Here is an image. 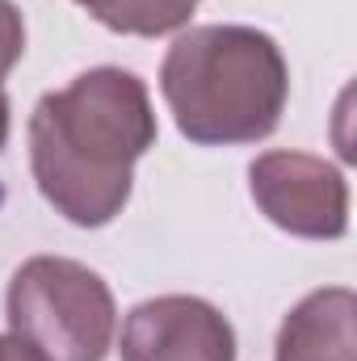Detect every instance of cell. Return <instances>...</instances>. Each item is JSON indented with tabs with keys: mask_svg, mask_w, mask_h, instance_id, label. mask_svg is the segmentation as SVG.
Instances as JSON below:
<instances>
[{
	"mask_svg": "<svg viewBox=\"0 0 357 361\" xmlns=\"http://www.w3.org/2000/svg\"><path fill=\"white\" fill-rule=\"evenodd\" d=\"M147 85L126 68H89L68 89L42 92L30 114V173L72 227L114 223L135 189V164L156 147Z\"/></svg>",
	"mask_w": 357,
	"mask_h": 361,
	"instance_id": "1",
	"label": "cell"
},
{
	"mask_svg": "<svg viewBox=\"0 0 357 361\" xmlns=\"http://www.w3.org/2000/svg\"><path fill=\"white\" fill-rule=\"evenodd\" d=\"M160 92L189 143L240 147L277 130L290 68L282 47L257 25H189L164 51Z\"/></svg>",
	"mask_w": 357,
	"mask_h": 361,
	"instance_id": "2",
	"label": "cell"
},
{
	"mask_svg": "<svg viewBox=\"0 0 357 361\" xmlns=\"http://www.w3.org/2000/svg\"><path fill=\"white\" fill-rule=\"evenodd\" d=\"M4 319L42 361H105L118 332L114 290L72 257H30L8 277Z\"/></svg>",
	"mask_w": 357,
	"mask_h": 361,
	"instance_id": "3",
	"label": "cell"
},
{
	"mask_svg": "<svg viewBox=\"0 0 357 361\" xmlns=\"http://www.w3.org/2000/svg\"><path fill=\"white\" fill-rule=\"evenodd\" d=\"M248 193L286 235L341 240L349 231V180L324 156L265 152L248 164Z\"/></svg>",
	"mask_w": 357,
	"mask_h": 361,
	"instance_id": "4",
	"label": "cell"
},
{
	"mask_svg": "<svg viewBox=\"0 0 357 361\" xmlns=\"http://www.w3.org/2000/svg\"><path fill=\"white\" fill-rule=\"evenodd\" d=\"M122 361H236V328L198 294H160L126 311Z\"/></svg>",
	"mask_w": 357,
	"mask_h": 361,
	"instance_id": "5",
	"label": "cell"
},
{
	"mask_svg": "<svg viewBox=\"0 0 357 361\" xmlns=\"http://www.w3.org/2000/svg\"><path fill=\"white\" fill-rule=\"evenodd\" d=\"M357 298L349 286L311 290L277 328L273 361H357Z\"/></svg>",
	"mask_w": 357,
	"mask_h": 361,
	"instance_id": "6",
	"label": "cell"
},
{
	"mask_svg": "<svg viewBox=\"0 0 357 361\" xmlns=\"http://www.w3.org/2000/svg\"><path fill=\"white\" fill-rule=\"evenodd\" d=\"M72 4H80L92 21H101L114 34L160 38L185 30L202 0H72Z\"/></svg>",
	"mask_w": 357,
	"mask_h": 361,
	"instance_id": "7",
	"label": "cell"
},
{
	"mask_svg": "<svg viewBox=\"0 0 357 361\" xmlns=\"http://www.w3.org/2000/svg\"><path fill=\"white\" fill-rule=\"evenodd\" d=\"M25 55V21L13 0H0V85Z\"/></svg>",
	"mask_w": 357,
	"mask_h": 361,
	"instance_id": "8",
	"label": "cell"
},
{
	"mask_svg": "<svg viewBox=\"0 0 357 361\" xmlns=\"http://www.w3.org/2000/svg\"><path fill=\"white\" fill-rule=\"evenodd\" d=\"M0 361H42L21 336H13V332H0Z\"/></svg>",
	"mask_w": 357,
	"mask_h": 361,
	"instance_id": "9",
	"label": "cell"
},
{
	"mask_svg": "<svg viewBox=\"0 0 357 361\" xmlns=\"http://www.w3.org/2000/svg\"><path fill=\"white\" fill-rule=\"evenodd\" d=\"M8 143V97L0 92V147Z\"/></svg>",
	"mask_w": 357,
	"mask_h": 361,
	"instance_id": "10",
	"label": "cell"
}]
</instances>
